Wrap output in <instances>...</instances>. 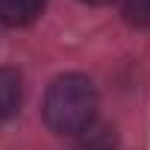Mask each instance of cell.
Returning a JSON list of instances; mask_svg holds the SVG:
<instances>
[{
    "label": "cell",
    "instance_id": "5",
    "mask_svg": "<svg viewBox=\"0 0 150 150\" xmlns=\"http://www.w3.org/2000/svg\"><path fill=\"white\" fill-rule=\"evenodd\" d=\"M121 15L129 27L150 30V0H121Z\"/></svg>",
    "mask_w": 150,
    "mask_h": 150
},
{
    "label": "cell",
    "instance_id": "3",
    "mask_svg": "<svg viewBox=\"0 0 150 150\" xmlns=\"http://www.w3.org/2000/svg\"><path fill=\"white\" fill-rule=\"evenodd\" d=\"M24 86H21V74L15 68H0V121L12 118L21 106Z\"/></svg>",
    "mask_w": 150,
    "mask_h": 150
},
{
    "label": "cell",
    "instance_id": "4",
    "mask_svg": "<svg viewBox=\"0 0 150 150\" xmlns=\"http://www.w3.org/2000/svg\"><path fill=\"white\" fill-rule=\"evenodd\" d=\"M74 150H118V138L115 129L106 124H91L77 135V144Z\"/></svg>",
    "mask_w": 150,
    "mask_h": 150
},
{
    "label": "cell",
    "instance_id": "2",
    "mask_svg": "<svg viewBox=\"0 0 150 150\" xmlns=\"http://www.w3.org/2000/svg\"><path fill=\"white\" fill-rule=\"evenodd\" d=\"M47 0H0V24L27 27L44 12Z\"/></svg>",
    "mask_w": 150,
    "mask_h": 150
},
{
    "label": "cell",
    "instance_id": "1",
    "mask_svg": "<svg viewBox=\"0 0 150 150\" xmlns=\"http://www.w3.org/2000/svg\"><path fill=\"white\" fill-rule=\"evenodd\" d=\"M44 121L59 135H80L94 124L97 115V91L94 83L83 74H62L44 94Z\"/></svg>",
    "mask_w": 150,
    "mask_h": 150
},
{
    "label": "cell",
    "instance_id": "6",
    "mask_svg": "<svg viewBox=\"0 0 150 150\" xmlns=\"http://www.w3.org/2000/svg\"><path fill=\"white\" fill-rule=\"evenodd\" d=\"M83 3H91V6H106V3H112V0H83Z\"/></svg>",
    "mask_w": 150,
    "mask_h": 150
}]
</instances>
